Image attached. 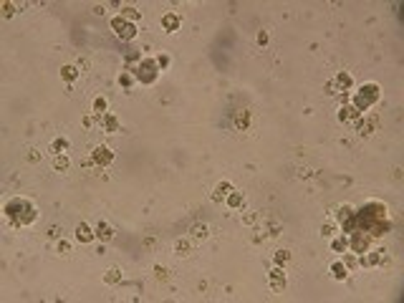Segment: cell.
Returning a JSON list of instances; mask_svg holds the SVG:
<instances>
[{
  "label": "cell",
  "mask_w": 404,
  "mask_h": 303,
  "mask_svg": "<svg viewBox=\"0 0 404 303\" xmlns=\"http://www.w3.org/2000/svg\"><path fill=\"white\" fill-rule=\"evenodd\" d=\"M354 230H364L371 238H382L392 230V220H389V207L379 200H369L364 207L356 210V227ZM351 230V233H354Z\"/></svg>",
  "instance_id": "obj_1"
},
{
  "label": "cell",
  "mask_w": 404,
  "mask_h": 303,
  "mask_svg": "<svg viewBox=\"0 0 404 303\" xmlns=\"http://www.w3.org/2000/svg\"><path fill=\"white\" fill-rule=\"evenodd\" d=\"M3 212H5V220L13 227H28V225H33L38 220V215H41L38 207L28 200V197H13V200H8Z\"/></svg>",
  "instance_id": "obj_2"
},
{
  "label": "cell",
  "mask_w": 404,
  "mask_h": 303,
  "mask_svg": "<svg viewBox=\"0 0 404 303\" xmlns=\"http://www.w3.org/2000/svg\"><path fill=\"white\" fill-rule=\"evenodd\" d=\"M379 99H382V88H379V84H364L359 91H351V96H349V101L356 106L359 111H369L374 104H379Z\"/></svg>",
  "instance_id": "obj_3"
},
{
  "label": "cell",
  "mask_w": 404,
  "mask_h": 303,
  "mask_svg": "<svg viewBox=\"0 0 404 303\" xmlns=\"http://www.w3.org/2000/svg\"><path fill=\"white\" fill-rule=\"evenodd\" d=\"M134 76H137L139 84H154L159 79V66H157V58H142V64L134 68Z\"/></svg>",
  "instance_id": "obj_4"
},
{
  "label": "cell",
  "mask_w": 404,
  "mask_h": 303,
  "mask_svg": "<svg viewBox=\"0 0 404 303\" xmlns=\"http://www.w3.org/2000/svg\"><path fill=\"white\" fill-rule=\"evenodd\" d=\"M379 127H382V119H379V114H374V111H364L361 116L356 119V124H354L359 136H371L374 131H379Z\"/></svg>",
  "instance_id": "obj_5"
},
{
  "label": "cell",
  "mask_w": 404,
  "mask_h": 303,
  "mask_svg": "<svg viewBox=\"0 0 404 303\" xmlns=\"http://www.w3.org/2000/svg\"><path fill=\"white\" fill-rule=\"evenodd\" d=\"M346 238H349V250L356 253V255L366 253V250L371 248V242H374V238H371L369 233H364V230H354V233H349Z\"/></svg>",
  "instance_id": "obj_6"
},
{
  "label": "cell",
  "mask_w": 404,
  "mask_h": 303,
  "mask_svg": "<svg viewBox=\"0 0 404 303\" xmlns=\"http://www.w3.org/2000/svg\"><path fill=\"white\" fill-rule=\"evenodd\" d=\"M268 278H271V291L273 293H283V291H286L288 281H286V268H283V265H273L271 273H268Z\"/></svg>",
  "instance_id": "obj_7"
},
{
  "label": "cell",
  "mask_w": 404,
  "mask_h": 303,
  "mask_svg": "<svg viewBox=\"0 0 404 303\" xmlns=\"http://www.w3.org/2000/svg\"><path fill=\"white\" fill-rule=\"evenodd\" d=\"M91 159L104 170V167H109V164L114 162V149L106 147V144H96V147L91 149Z\"/></svg>",
  "instance_id": "obj_8"
},
{
  "label": "cell",
  "mask_w": 404,
  "mask_h": 303,
  "mask_svg": "<svg viewBox=\"0 0 404 303\" xmlns=\"http://www.w3.org/2000/svg\"><path fill=\"white\" fill-rule=\"evenodd\" d=\"M233 127L237 131H248L253 127V111L250 109H235L233 114Z\"/></svg>",
  "instance_id": "obj_9"
},
{
  "label": "cell",
  "mask_w": 404,
  "mask_h": 303,
  "mask_svg": "<svg viewBox=\"0 0 404 303\" xmlns=\"http://www.w3.org/2000/svg\"><path fill=\"white\" fill-rule=\"evenodd\" d=\"M336 116H339V121H343V124H356V119L361 116V111H359L351 101H346V104L339 106V114Z\"/></svg>",
  "instance_id": "obj_10"
},
{
  "label": "cell",
  "mask_w": 404,
  "mask_h": 303,
  "mask_svg": "<svg viewBox=\"0 0 404 303\" xmlns=\"http://www.w3.org/2000/svg\"><path fill=\"white\" fill-rule=\"evenodd\" d=\"M179 25H182V15H179V13L170 10V13L162 15V30H164V33H177Z\"/></svg>",
  "instance_id": "obj_11"
},
{
  "label": "cell",
  "mask_w": 404,
  "mask_h": 303,
  "mask_svg": "<svg viewBox=\"0 0 404 303\" xmlns=\"http://www.w3.org/2000/svg\"><path fill=\"white\" fill-rule=\"evenodd\" d=\"M172 250H174L177 258H190L194 253V242H192V238H177Z\"/></svg>",
  "instance_id": "obj_12"
},
{
  "label": "cell",
  "mask_w": 404,
  "mask_h": 303,
  "mask_svg": "<svg viewBox=\"0 0 404 303\" xmlns=\"http://www.w3.org/2000/svg\"><path fill=\"white\" fill-rule=\"evenodd\" d=\"M73 238H76V240L81 242V245H86V242L96 240V233H94V227H91V225L79 222V225H76V230H73Z\"/></svg>",
  "instance_id": "obj_13"
},
{
  "label": "cell",
  "mask_w": 404,
  "mask_h": 303,
  "mask_svg": "<svg viewBox=\"0 0 404 303\" xmlns=\"http://www.w3.org/2000/svg\"><path fill=\"white\" fill-rule=\"evenodd\" d=\"M334 84H336V88H339V94H341V91H349V94H351V88H354V76H351L349 71H339V73L334 76Z\"/></svg>",
  "instance_id": "obj_14"
},
{
  "label": "cell",
  "mask_w": 404,
  "mask_h": 303,
  "mask_svg": "<svg viewBox=\"0 0 404 303\" xmlns=\"http://www.w3.org/2000/svg\"><path fill=\"white\" fill-rule=\"evenodd\" d=\"M99 127H101V131H106V134H116L119 129H122V124H119V119L109 111V114H104L101 119H99Z\"/></svg>",
  "instance_id": "obj_15"
},
{
  "label": "cell",
  "mask_w": 404,
  "mask_h": 303,
  "mask_svg": "<svg viewBox=\"0 0 404 303\" xmlns=\"http://www.w3.org/2000/svg\"><path fill=\"white\" fill-rule=\"evenodd\" d=\"M328 273H331V278L334 281H339V283H343V281H346L349 278V268L346 265H343V260H334L331 265H328Z\"/></svg>",
  "instance_id": "obj_16"
},
{
  "label": "cell",
  "mask_w": 404,
  "mask_h": 303,
  "mask_svg": "<svg viewBox=\"0 0 404 303\" xmlns=\"http://www.w3.org/2000/svg\"><path fill=\"white\" fill-rule=\"evenodd\" d=\"M230 192H233V185H230V182L225 179V182H217L210 197H213V202H217V205H220V202H225V197H228Z\"/></svg>",
  "instance_id": "obj_17"
},
{
  "label": "cell",
  "mask_w": 404,
  "mask_h": 303,
  "mask_svg": "<svg viewBox=\"0 0 404 303\" xmlns=\"http://www.w3.org/2000/svg\"><path fill=\"white\" fill-rule=\"evenodd\" d=\"M94 233H96V240H101V242H111L114 235H116V233H114V227H111L109 222H104V220L94 227Z\"/></svg>",
  "instance_id": "obj_18"
},
{
  "label": "cell",
  "mask_w": 404,
  "mask_h": 303,
  "mask_svg": "<svg viewBox=\"0 0 404 303\" xmlns=\"http://www.w3.org/2000/svg\"><path fill=\"white\" fill-rule=\"evenodd\" d=\"M346 250H349V238H346V233L334 235V238H331V253L341 255V253H346Z\"/></svg>",
  "instance_id": "obj_19"
},
{
  "label": "cell",
  "mask_w": 404,
  "mask_h": 303,
  "mask_svg": "<svg viewBox=\"0 0 404 303\" xmlns=\"http://www.w3.org/2000/svg\"><path fill=\"white\" fill-rule=\"evenodd\" d=\"M68 147H71V142L66 139V136H56V139L48 144V152H51L53 157H56V154H66Z\"/></svg>",
  "instance_id": "obj_20"
},
{
  "label": "cell",
  "mask_w": 404,
  "mask_h": 303,
  "mask_svg": "<svg viewBox=\"0 0 404 303\" xmlns=\"http://www.w3.org/2000/svg\"><path fill=\"white\" fill-rule=\"evenodd\" d=\"M190 238L192 240H207V238H210V227H207L205 222H194L190 227Z\"/></svg>",
  "instance_id": "obj_21"
},
{
  "label": "cell",
  "mask_w": 404,
  "mask_h": 303,
  "mask_svg": "<svg viewBox=\"0 0 404 303\" xmlns=\"http://www.w3.org/2000/svg\"><path fill=\"white\" fill-rule=\"evenodd\" d=\"M339 233H341V227H339V222H336L334 217H331V220H326V222L321 225V235H323L326 240H331V238L339 235Z\"/></svg>",
  "instance_id": "obj_22"
},
{
  "label": "cell",
  "mask_w": 404,
  "mask_h": 303,
  "mask_svg": "<svg viewBox=\"0 0 404 303\" xmlns=\"http://www.w3.org/2000/svg\"><path fill=\"white\" fill-rule=\"evenodd\" d=\"M122 18H124L127 23L139 25V21H142V10H137L134 5H127V8H122Z\"/></svg>",
  "instance_id": "obj_23"
},
{
  "label": "cell",
  "mask_w": 404,
  "mask_h": 303,
  "mask_svg": "<svg viewBox=\"0 0 404 303\" xmlns=\"http://www.w3.org/2000/svg\"><path fill=\"white\" fill-rule=\"evenodd\" d=\"M225 205H228L230 210H240V207L245 205V195H243V192H235V190H233V192L225 197Z\"/></svg>",
  "instance_id": "obj_24"
},
{
  "label": "cell",
  "mask_w": 404,
  "mask_h": 303,
  "mask_svg": "<svg viewBox=\"0 0 404 303\" xmlns=\"http://www.w3.org/2000/svg\"><path fill=\"white\" fill-rule=\"evenodd\" d=\"M81 76V71H79V66H73V64H66V66H61V79L64 81H68V84H73Z\"/></svg>",
  "instance_id": "obj_25"
},
{
  "label": "cell",
  "mask_w": 404,
  "mask_h": 303,
  "mask_svg": "<svg viewBox=\"0 0 404 303\" xmlns=\"http://www.w3.org/2000/svg\"><path fill=\"white\" fill-rule=\"evenodd\" d=\"M91 111L101 119L104 114H109V101L106 99H104V96H96L94 101H91Z\"/></svg>",
  "instance_id": "obj_26"
},
{
  "label": "cell",
  "mask_w": 404,
  "mask_h": 303,
  "mask_svg": "<svg viewBox=\"0 0 404 303\" xmlns=\"http://www.w3.org/2000/svg\"><path fill=\"white\" fill-rule=\"evenodd\" d=\"M104 283H106V285L122 283V268H109L106 273H104Z\"/></svg>",
  "instance_id": "obj_27"
},
{
  "label": "cell",
  "mask_w": 404,
  "mask_h": 303,
  "mask_svg": "<svg viewBox=\"0 0 404 303\" xmlns=\"http://www.w3.org/2000/svg\"><path fill=\"white\" fill-rule=\"evenodd\" d=\"M134 84H137V76H134V71H122V73H119V86H122V88H131Z\"/></svg>",
  "instance_id": "obj_28"
},
{
  "label": "cell",
  "mask_w": 404,
  "mask_h": 303,
  "mask_svg": "<svg viewBox=\"0 0 404 303\" xmlns=\"http://www.w3.org/2000/svg\"><path fill=\"white\" fill-rule=\"evenodd\" d=\"M68 167H71V159L66 154H56L53 157V170L56 172H68Z\"/></svg>",
  "instance_id": "obj_29"
},
{
  "label": "cell",
  "mask_w": 404,
  "mask_h": 303,
  "mask_svg": "<svg viewBox=\"0 0 404 303\" xmlns=\"http://www.w3.org/2000/svg\"><path fill=\"white\" fill-rule=\"evenodd\" d=\"M341 255H343V258H341V260H343V265H346L349 270H356V268H361V265H359V255H356V253H349V250H346V253H341Z\"/></svg>",
  "instance_id": "obj_30"
},
{
  "label": "cell",
  "mask_w": 404,
  "mask_h": 303,
  "mask_svg": "<svg viewBox=\"0 0 404 303\" xmlns=\"http://www.w3.org/2000/svg\"><path fill=\"white\" fill-rule=\"evenodd\" d=\"M288 260H291V250H286V248H283V250H276V255H273V265H283V268H286Z\"/></svg>",
  "instance_id": "obj_31"
},
{
  "label": "cell",
  "mask_w": 404,
  "mask_h": 303,
  "mask_svg": "<svg viewBox=\"0 0 404 303\" xmlns=\"http://www.w3.org/2000/svg\"><path fill=\"white\" fill-rule=\"evenodd\" d=\"M170 273H172V270H170L167 265H154V278H157L159 283H167V281H170Z\"/></svg>",
  "instance_id": "obj_32"
},
{
  "label": "cell",
  "mask_w": 404,
  "mask_h": 303,
  "mask_svg": "<svg viewBox=\"0 0 404 303\" xmlns=\"http://www.w3.org/2000/svg\"><path fill=\"white\" fill-rule=\"evenodd\" d=\"M18 10H21L18 3H13V0H5V3H3V18H13V15H16Z\"/></svg>",
  "instance_id": "obj_33"
},
{
  "label": "cell",
  "mask_w": 404,
  "mask_h": 303,
  "mask_svg": "<svg viewBox=\"0 0 404 303\" xmlns=\"http://www.w3.org/2000/svg\"><path fill=\"white\" fill-rule=\"evenodd\" d=\"M119 38H122V41H134V38H137V25H134V23H127V28L119 33Z\"/></svg>",
  "instance_id": "obj_34"
},
{
  "label": "cell",
  "mask_w": 404,
  "mask_h": 303,
  "mask_svg": "<svg viewBox=\"0 0 404 303\" xmlns=\"http://www.w3.org/2000/svg\"><path fill=\"white\" fill-rule=\"evenodd\" d=\"M56 250H58V255H61V258H66V255H71V250H73V248H71V242H68V240H64V238H61V240L56 242Z\"/></svg>",
  "instance_id": "obj_35"
},
{
  "label": "cell",
  "mask_w": 404,
  "mask_h": 303,
  "mask_svg": "<svg viewBox=\"0 0 404 303\" xmlns=\"http://www.w3.org/2000/svg\"><path fill=\"white\" fill-rule=\"evenodd\" d=\"M255 222H260V212L258 210H250V212L243 215V225H255Z\"/></svg>",
  "instance_id": "obj_36"
},
{
  "label": "cell",
  "mask_w": 404,
  "mask_h": 303,
  "mask_svg": "<svg viewBox=\"0 0 404 303\" xmlns=\"http://www.w3.org/2000/svg\"><path fill=\"white\" fill-rule=\"evenodd\" d=\"M170 61H172V58H170L167 53H159V56H157V66H159V71H167V68H170Z\"/></svg>",
  "instance_id": "obj_37"
},
{
  "label": "cell",
  "mask_w": 404,
  "mask_h": 303,
  "mask_svg": "<svg viewBox=\"0 0 404 303\" xmlns=\"http://www.w3.org/2000/svg\"><path fill=\"white\" fill-rule=\"evenodd\" d=\"M25 159L31 162V164H38V162H41V152H38L36 147H31V149H28V154H25Z\"/></svg>",
  "instance_id": "obj_38"
},
{
  "label": "cell",
  "mask_w": 404,
  "mask_h": 303,
  "mask_svg": "<svg viewBox=\"0 0 404 303\" xmlns=\"http://www.w3.org/2000/svg\"><path fill=\"white\" fill-rule=\"evenodd\" d=\"M61 233H64V230H61L58 225H51V227H48V238H51V240H61V238H64Z\"/></svg>",
  "instance_id": "obj_39"
},
{
  "label": "cell",
  "mask_w": 404,
  "mask_h": 303,
  "mask_svg": "<svg viewBox=\"0 0 404 303\" xmlns=\"http://www.w3.org/2000/svg\"><path fill=\"white\" fill-rule=\"evenodd\" d=\"M96 121H99V116H96V114H86V116L81 119V124H84V127L88 129V127H94V124H96Z\"/></svg>",
  "instance_id": "obj_40"
},
{
  "label": "cell",
  "mask_w": 404,
  "mask_h": 303,
  "mask_svg": "<svg viewBox=\"0 0 404 303\" xmlns=\"http://www.w3.org/2000/svg\"><path fill=\"white\" fill-rule=\"evenodd\" d=\"M323 88H326V96H336V94H339V88H336L334 79H331V81H326V86H323Z\"/></svg>",
  "instance_id": "obj_41"
},
{
  "label": "cell",
  "mask_w": 404,
  "mask_h": 303,
  "mask_svg": "<svg viewBox=\"0 0 404 303\" xmlns=\"http://www.w3.org/2000/svg\"><path fill=\"white\" fill-rule=\"evenodd\" d=\"M268 43H271V36H268V30H260V33H258V45H263V48H265Z\"/></svg>",
  "instance_id": "obj_42"
},
{
  "label": "cell",
  "mask_w": 404,
  "mask_h": 303,
  "mask_svg": "<svg viewBox=\"0 0 404 303\" xmlns=\"http://www.w3.org/2000/svg\"><path fill=\"white\" fill-rule=\"evenodd\" d=\"M142 245H144V248H157V238H154V235H147V238L142 240Z\"/></svg>",
  "instance_id": "obj_43"
},
{
  "label": "cell",
  "mask_w": 404,
  "mask_h": 303,
  "mask_svg": "<svg viewBox=\"0 0 404 303\" xmlns=\"http://www.w3.org/2000/svg\"><path fill=\"white\" fill-rule=\"evenodd\" d=\"M79 71H88V68H91V61H88V58H79Z\"/></svg>",
  "instance_id": "obj_44"
},
{
  "label": "cell",
  "mask_w": 404,
  "mask_h": 303,
  "mask_svg": "<svg viewBox=\"0 0 404 303\" xmlns=\"http://www.w3.org/2000/svg\"><path fill=\"white\" fill-rule=\"evenodd\" d=\"M104 10H106L104 5H96V8H94V13H96V15H104Z\"/></svg>",
  "instance_id": "obj_45"
}]
</instances>
